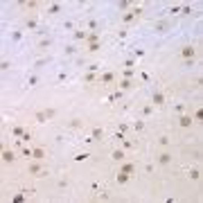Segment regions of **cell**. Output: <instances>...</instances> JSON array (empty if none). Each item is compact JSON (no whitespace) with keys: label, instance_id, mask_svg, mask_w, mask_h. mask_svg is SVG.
Masks as SVG:
<instances>
[{"label":"cell","instance_id":"obj_22","mask_svg":"<svg viewBox=\"0 0 203 203\" xmlns=\"http://www.w3.org/2000/svg\"><path fill=\"white\" fill-rule=\"evenodd\" d=\"M50 45H52V41H50V38H43V41L38 43V48H41V50H48Z\"/></svg>","mask_w":203,"mask_h":203},{"label":"cell","instance_id":"obj_2","mask_svg":"<svg viewBox=\"0 0 203 203\" xmlns=\"http://www.w3.org/2000/svg\"><path fill=\"white\" fill-rule=\"evenodd\" d=\"M194 54H196V50L194 48H192V45H185V48H183V50H181V57H183V59H194Z\"/></svg>","mask_w":203,"mask_h":203},{"label":"cell","instance_id":"obj_29","mask_svg":"<svg viewBox=\"0 0 203 203\" xmlns=\"http://www.w3.org/2000/svg\"><path fill=\"white\" fill-rule=\"evenodd\" d=\"M158 142H160L162 147H167V144H169V138H167V135H160V138H158Z\"/></svg>","mask_w":203,"mask_h":203},{"label":"cell","instance_id":"obj_4","mask_svg":"<svg viewBox=\"0 0 203 203\" xmlns=\"http://www.w3.org/2000/svg\"><path fill=\"white\" fill-rule=\"evenodd\" d=\"M153 29H156L158 34H165V32L169 29V23H167V20H158V23L153 25Z\"/></svg>","mask_w":203,"mask_h":203},{"label":"cell","instance_id":"obj_36","mask_svg":"<svg viewBox=\"0 0 203 203\" xmlns=\"http://www.w3.org/2000/svg\"><path fill=\"white\" fill-rule=\"evenodd\" d=\"M48 61H50V59H38V61H36V63H34V66H36V68H43V66H45V63H48Z\"/></svg>","mask_w":203,"mask_h":203},{"label":"cell","instance_id":"obj_17","mask_svg":"<svg viewBox=\"0 0 203 203\" xmlns=\"http://www.w3.org/2000/svg\"><path fill=\"white\" fill-rule=\"evenodd\" d=\"M102 50V43L97 41V43H88V52H99Z\"/></svg>","mask_w":203,"mask_h":203},{"label":"cell","instance_id":"obj_27","mask_svg":"<svg viewBox=\"0 0 203 203\" xmlns=\"http://www.w3.org/2000/svg\"><path fill=\"white\" fill-rule=\"evenodd\" d=\"M27 84H29V86H36V84H38V77H36V75H32L29 79H27Z\"/></svg>","mask_w":203,"mask_h":203},{"label":"cell","instance_id":"obj_37","mask_svg":"<svg viewBox=\"0 0 203 203\" xmlns=\"http://www.w3.org/2000/svg\"><path fill=\"white\" fill-rule=\"evenodd\" d=\"M11 38H14V41H20V38H23V34H20V32H11Z\"/></svg>","mask_w":203,"mask_h":203},{"label":"cell","instance_id":"obj_6","mask_svg":"<svg viewBox=\"0 0 203 203\" xmlns=\"http://www.w3.org/2000/svg\"><path fill=\"white\" fill-rule=\"evenodd\" d=\"M99 81L102 84H113V81H115V75H113V72H104V75H99Z\"/></svg>","mask_w":203,"mask_h":203},{"label":"cell","instance_id":"obj_8","mask_svg":"<svg viewBox=\"0 0 203 203\" xmlns=\"http://www.w3.org/2000/svg\"><path fill=\"white\" fill-rule=\"evenodd\" d=\"M32 158L34 160H43V158H45V151H43L41 147H36V149H32Z\"/></svg>","mask_w":203,"mask_h":203},{"label":"cell","instance_id":"obj_42","mask_svg":"<svg viewBox=\"0 0 203 203\" xmlns=\"http://www.w3.org/2000/svg\"><path fill=\"white\" fill-rule=\"evenodd\" d=\"M88 158V153H79V156H75V160H86Z\"/></svg>","mask_w":203,"mask_h":203},{"label":"cell","instance_id":"obj_26","mask_svg":"<svg viewBox=\"0 0 203 203\" xmlns=\"http://www.w3.org/2000/svg\"><path fill=\"white\" fill-rule=\"evenodd\" d=\"M36 120H38V122H45V120H48L45 111H38V113H36Z\"/></svg>","mask_w":203,"mask_h":203},{"label":"cell","instance_id":"obj_32","mask_svg":"<svg viewBox=\"0 0 203 203\" xmlns=\"http://www.w3.org/2000/svg\"><path fill=\"white\" fill-rule=\"evenodd\" d=\"M97 27H99L97 20H88V29H97Z\"/></svg>","mask_w":203,"mask_h":203},{"label":"cell","instance_id":"obj_34","mask_svg":"<svg viewBox=\"0 0 203 203\" xmlns=\"http://www.w3.org/2000/svg\"><path fill=\"white\" fill-rule=\"evenodd\" d=\"M45 115H48V120H50V118L57 115V111H54V108H45Z\"/></svg>","mask_w":203,"mask_h":203},{"label":"cell","instance_id":"obj_5","mask_svg":"<svg viewBox=\"0 0 203 203\" xmlns=\"http://www.w3.org/2000/svg\"><path fill=\"white\" fill-rule=\"evenodd\" d=\"M129 178H131V174H124V172H118V176H115V181H118V185H127Z\"/></svg>","mask_w":203,"mask_h":203},{"label":"cell","instance_id":"obj_31","mask_svg":"<svg viewBox=\"0 0 203 203\" xmlns=\"http://www.w3.org/2000/svg\"><path fill=\"white\" fill-rule=\"evenodd\" d=\"M131 11H133V14H135V18H138V16H142V11H144V9H142V7H133Z\"/></svg>","mask_w":203,"mask_h":203},{"label":"cell","instance_id":"obj_45","mask_svg":"<svg viewBox=\"0 0 203 203\" xmlns=\"http://www.w3.org/2000/svg\"><path fill=\"white\" fill-rule=\"evenodd\" d=\"M194 118H196V120H201V118H203V111H201V108H196V113H194Z\"/></svg>","mask_w":203,"mask_h":203},{"label":"cell","instance_id":"obj_3","mask_svg":"<svg viewBox=\"0 0 203 203\" xmlns=\"http://www.w3.org/2000/svg\"><path fill=\"white\" fill-rule=\"evenodd\" d=\"M192 122H194L192 115H181V118H178V124H181L183 129H190V127H192Z\"/></svg>","mask_w":203,"mask_h":203},{"label":"cell","instance_id":"obj_33","mask_svg":"<svg viewBox=\"0 0 203 203\" xmlns=\"http://www.w3.org/2000/svg\"><path fill=\"white\" fill-rule=\"evenodd\" d=\"M97 70H99V63H90L88 66V72H97Z\"/></svg>","mask_w":203,"mask_h":203},{"label":"cell","instance_id":"obj_43","mask_svg":"<svg viewBox=\"0 0 203 203\" xmlns=\"http://www.w3.org/2000/svg\"><path fill=\"white\" fill-rule=\"evenodd\" d=\"M153 113V106H144V115H151Z\"/></svg>","mask_w":203,"mask_h":203},{"label":"cell","instance_id":"obj_30","mask_svg":"<svg viewBox=\"0 0 203 203\" xmlns=\"http://www.w3.org/2000/svg\"><path fill=\"white\" fill-rule=\"evenodd\" d=\"M133 66H135V61H133V59H127L124 63H122V68H133Z\"/></svg>","mask_w":203,"mask_h":203},{"label":"cell","instance_id":"obj_38","mask_svg":"<svg viewBox=\"0 0 203 203\" xmlns=\"http://www.w3.org/2000/svg\"><path fill=\"white\" fill-rule=\"evenodd\" d=\"M9 66H11V63H9V61H2V63H0V70H2V72H5V70H9Z\"/></svg>","mask_w":203,"mask_h":203},{"label":"cell","instance_id":"obj_46","mask_svg":"<svg viewBox=\"0 0 203 203\" xmlns=\"http://www.w3.org/2000/svg\"><path fill=\"white\" fill-rule=\"evenodd\" d=\"M59 187H61V190H63V187H68V181H66V178H61V181H59Z\"/></svg>","mask_w":203,"mask_h":203},{"label":"cell","instance_id":"obj_25","mask_svg":"<svg viewBox=\"0 0 203 203\" xmlns=\"http://www.w3.org/2000/svg\"><path fill=\"white\" fill-rule=\"evenodd\" d=\"M181 14H183V16H190V14H192V7H190V5L181 7Z\"/></svg>","mask_w":203,"mask_h":203},{"label":"cell","instance_id":"obj_12","mask_svg":"<svg viewBox=\"0 0 203 203\" xmlns=\"http://www.w3.org/2000/svg\"><path fill=\"white\" fill-rule=\"evenodd\" d=\"M120 88H122V90H129V88H133V81H131V79H120Z\"/></svg>","mask_w":203,"mask_h":203},{"label":"cell","instance_id":"obj_16","mask_svg":"<svg viewBox=\"0 0 203 203\" xmlns=\"http://www.w3.org/2000/svg\"><path fill=\"white\" fill-rule=\"evenodd\" d=\"M86 36H88V32H84V29H77V32H75L77 41H86Z\"/></svg>","mask_w":203,"mask_h":203},{"label":"cell","instance_id":"obj_9","mask_svg":"<svg viewBox=\"0 0 203 203\" xmlns=\"http://www.w3.org/2000/svg\"><path fill=\"white\" fill-rule=\"evenodd\" d=\"M153 104H156V106H160V104H165V95H162L160 90H156V93H153Z\"/></svg>","mask_w":203,"mask_h":203},{"label":"cell","instance_id":"obj_15","mask_svg":"<svg viewBox=\"0 0 203 203\" xmlns=\"http://www.w3.org/2000/svg\"><path fill=\"white\" fill-rule=\"evenodd\" d=\"M84 79H86V81H88V84H93V81H97L99 77L95 75V72H86V75H84Z\"/></svg>","mask_w":203,"mask_h":203},{"label":"cell","instance_id":"obj_21","mask_svg":"<svg viewBox=\"0 0 203 203\" xmlns=\"http://www.w3.org/2000/svg\"><path fill=\"white\" fill-rule=\"evenodd\" d=\"M187 176L192 178V181H199V178H201V172H199V169H192V172H190Z\"/></svg>","mask_w":203,"mask_h":203},{"label":"cell","instance_id":"obj_40","mask_svg":"<svg viewBox=\"0 0 203 203\" xmlns=\"http://www.w3.org/2000/svg\"><path fill=\"white\" fill-rule=\"evenodd\" d=\"M20 153H23L25 158H29V156H32V149H27V147H23V151H20Z\"/></svg>","mask_w":203,"mask_h":203},{"label":"cell","instance_id":"obj_35","mask_svg":"<svg viewBox=\"0 0 203 203\" xmlns=\"http://www.w3.org/2000/svg\"><path fill=\"white\" fill-rule=\"evenodd\" d=\"M133 129H135V131H142V129H144V122H140V120H138V122L133 124Z\"/></svg>","mask_w":203,"mask_h":203},{"label":"cell","instance_id":"obj_24","mask_svg":"<svg viewBox=\"0 0 203 203\" xmlns=\"http://www.w3.org/2000/svg\"><path fill=\"white\" fill-rule=\"evenodd\" d=\"M68 127H72V129H79V127H81V120H70V122H68Z\"/></svg>","mask_w":203,"mask_h":203},{"label":"cell","instance_id":"obj_39","mask_svg":"<svg viewBox=\"0 0 203 203\" xmlns=\"http://www.w3.org/2000/svg\"><path fill=\"white\" fill-rule=\"evenodd\" d=\"M29 138H32V133H29V131H25V133H23V138H20V140H23V142H29Z\"/></svg>","mask_w":203,"mask_h":203},{"label":"cell","instance_id":"obj_23","mask_svg":"<svg viewBox=\"0 0 203 203\" xmlns=\"http://www.w3.org/2000/svg\"><path fill=\"white\" fill-rule=\"evenodd\" d=\"M133 18H135V14H133V11H127V14L122 16V20H124V23H131Z\"/></svg>","mask_w":203,"mask_h":203},{"label":"cell","instance_id":"obj_20","mask_svg":"<svg viewBox=\"0 0 203 203\" xmlns=\"http://www.w3.org/2000/svg\"><path fill=\"white\" fill-rule=\"evenodd\" d=\"M48 11H50V14H59V11H61V5H59V2H54V5H50V7H48Z\"/></svg>","mask_w":203,"mask_h":203},{"label":"cell","instance_id":"obj_44","mask_svg":"<svg viewBox=\"0 0 203 203\" xmlns=\"http://www.w3.org/2000/svg\"><path fill=\"white\" fill-rule=\"evenodd\" d=\"M169 11H172V14H181V7H178V5H174V7L169 9Z\"/></svg>","mask_w":203,"mask_h":203},{"label":"cell","instance_id":"obj_7","mask_svg":"<svg viewBox=\"0 0 203 203\" xmlns=\"http://www.w3.org/2000/svg\"><path fill=\"white\" fill-rule=\"evenodd\" d=\"M158 162H160V165H169V162H172V153H167V151L158 153Z\"/></svg>","mask_w":203,"mask_h":203},{"label":"cell","instance_id":"obj_14","mask_svg":"<svg viewBox=\"0 0 203 203\" xmlns=\"http://www.w3.org/2000/svg\"><path fill=\"white\" fill-rule=\"evenodd\" d=\"M86 41H88V43H97V41H99V34H97V32H90L88 36H86Z\"/></svg>","mask_w":203,"mask_h":203},{"label":"cell","instance_id":"obj_11","mask_svg":"<svg viewBox=\"0 0 203 203\" xmlns=\"http://www.w3.org/2000/svg\"><path fill=\"white\" fill-rule=\"evenodd\" d=\"M111 158H113V160H120V162H122L127 156H124V151H122V149H115V151L111 153Z\"/></svg>","mask_w":203,"mask_h":203},{"label":"cell","instance_id":"obj_1","mask_svg":"<svg viewBox=\"0 0 203 203\" xmlns=\"http://www.w3.org/2000/svg\"><path fill=\"white\" fill-rule=\"evenodd\" d=\"M27 172H29L32 176H45V174H48L38 162H29V165H27Z\"/></svg>","mask_w":203,"mask_h":203},{"label":"cell","instance_id":"obj_28","mask_svg":"<svg viewBox=\"0 0 203 203\" xmlns=\"http://www.w3.org/2000/svg\"><path fill=\"white\" fill-rule=\"evenodd\" d=\"M75 52H77V48H75V45H66V54H70V57H72Z\"/></svg>","mask_w":203,"mask_h":203},{"label":"cell","instance_id":"obj_13","mask_svg":"<svg viewBox=\"0 0 203 203\" xmlns=\"http://www.w3.org/2000/svg\"><path fill=\"white\" fill-rule=\"evenodd\" d=\"M120 172H124V174H133V172H135V165L127 162V165H122V167H120Z\"/></svg>","mask_w":203,"mask_h":203},{"label":"cell","instance_id":"obj_10","mask_svg":"<svg viewBox=\"0 0 203 203\" xmlns=\"http://www.w3.org/2000/svg\"><path fill=\"white\" fill-rule=\"evenodd\" d=\"M14 158H16V156H14L11 149H5V151H2V160L5 162H14Z\"/></svg>","mask_w":203,"mask_h":203},{"label":"cell","instance_id":"obj_18","mask_svg":"<svg viewBox=\"0 0 203 203\" xmlns=\"http://www.w3.org/2000/svg\"><path fill=\"white\" fill-rule=\"evenodd\" d=\"M23 133H25L23 127H14V129H11V135H16V138H23Z\"/></svg>","mask_w":203,"mask_h":203},{"label":"cell","instance_id":"obj_19","mask_svg":"<svg viewBox=\"0 0 203 203\" xmlns=\"http://www.w3.org/2000/svg\"><path fill=\"white\" fill-rule=\"evenodd\" d=\"M102 135H104V131H102L99 127H95L93 129V140H102Z\"/></svg>","mask_w":203,"mask_h":203},{"label":"cell","instance_id":"obj_41","mask_svg":"<svg viewBox=\"0 0 203 203\" xmlns=\"http://www.w3.org/2000/svg\"><path fill=\"white\" fill-rule=\"evenodd\" d=\"M66 79H68L66 72H59V75H57V81H66Z\"/></svg>","mask_w":203,"mask_h":203}]
</instances>
